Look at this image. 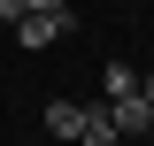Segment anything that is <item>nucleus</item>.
Instances as JSON below:
<instances>
[{
	"instance_id": "nucleus-7",
	"label": "nucleus",
	"mask_w": 154,
	"mask_h": 146,
	"mask_svg": "<svg viewBox=\"0 0 154 146\" xmlns=\"http://www.w3.org/2000/svg\"><path fill=\"white\" fill-rule=\"evenodd\" d=\"M31 8H69V0H31Z\"/></svg>"
},
{
	"instance_id": "nucleus-8",
	"label": "nucleus",
	"mask_w": 154,
	"mask_h": 146,
	"mask_svg": "<svg viewBox=\"0 0 154 146\" xmlns=\"http://www.w3.org/2000/svg\"><path fill=\"white\" fill-rule=\"evenodd\" d=\"M0 31H8V16H0Z\"/></svg>"
},
{
	"instance_id": "nucleus-5",
	"label": "nucleus",
	"mask_w": 154,
	"mask_h": 146,
	"mask_svg": "<svg viewBox=\"0 0 154 146\" xmlns=\"http://www.w3.org/2000/svg\"><path fill=\"white\" fill-rule=\"evenodd\" d=\"M100 85H108V100H123V92H139V69H123V62H108V77H100Z\"/></svg>"
},
{
	"instance_id": "nucleus-2",
	"label": "nucleus",
	"mask_w": 154,
	"mask_h": 146,
	"mask_svg": "<svg viewBox=\"0 0 154 146\" xmlns=\"http://www.w3.org/2000/svg\"><path fill=\"white\" fill-rule=\"evenodd\" d=\"M108 115H116V131H123V138H146V131H154V100H146V92L108 100Z\"/></svg>"
},
{
	"instance_id": "nucleus-6",
	"label": "nucleus",
	"mask_w": 154,
	"mask_h": 146,
	"mask_svg": "<svg viewBox=\"0 0 154 146\" xmlns=\"http://www.w3.org/2000/svg\"><path fill=\"white\" fill-rule=\"evenodd\" d=\"M139 92H146V100H154V69H146V77H139Z\"/></svg>"
},
{
	"instance_id": "nucleus-1",
	"label": "nucleus",
	"mask_w": 154,
	"mask_h": 146,
	"mask_svg": "<svg viewBox=\"0 0 154 146\" xmlns=\"http://www.w3.org/2000/svg\"><path fill=\"white\" fill-rule=\"evenodd\" d=\"M8 31H16L23 46H54V38H69V31H77V16H69V8H23Z\"/></svg>"
},
{
	"instance_id": "nucleus-3",
	"label": "nucleus",
	"mask_w": 154,
	"mask_h": 146,
	"mask_svg": "<svg viewBox=\"0 0 154 146\" xmlns=\"http://www.w3.org/2000/svg\"><path fill=\"white\" fill-rule=\"evenodd\" d=\"M46 131L54 138H77L85 131V100H46Z\"/></svg>"
},
{
	"instance_id": "nucleus-4",
	"label": "nucleus",
	"mask_w": 154,
	"mask_h": 146,
	"mask_svg": "<svg viewBox=\"0 0 154 146\" xmlns=\"http://www.w3.org/2000/svg\"><path fill=\"white\" fill-rule=\"evenodd\" d=\"M123 131H116V115H108V100L100 108H85V131H77V146H116Z\"/></svg>"
}]
</instances>
